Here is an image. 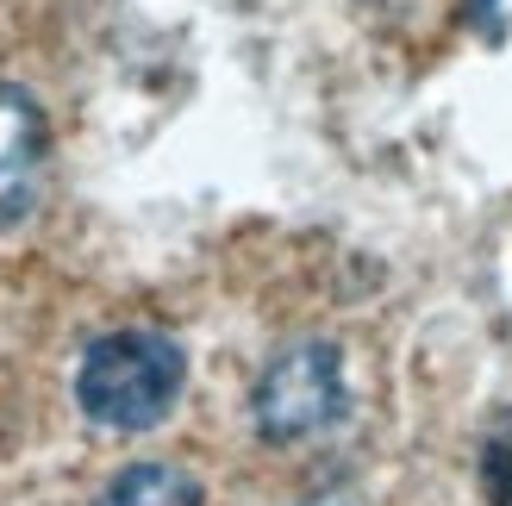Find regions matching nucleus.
<instances>
[{"label":"nucleus","instance_id":"nucleus-5","mask_svg":"<svg viewBox=\"0 0 512 506\" xmlns=\"http://www.w3.org/2000/svg\"><path fill=\"white\" fill-rule=\"evenodd\" d=\"M475 475H481V500L488 506H512V407H500L494 425L481 432Z\"/></svg>","mask_w":512,"mask_h":506},{"label":"nucleus","instance_id":"nucleus-3","mask_svg":"<svg viewBox=\"0 0 512 506\" xmlns=\"http://www.w3.org/2000/svg\"><path fill=\"white\" fill-rule=\"evenodd\" d=\"M44 157H50L44 107L25 88L0 82V232L32 219L38 188H44Z\"/></svg>","mask_w":512,"mask_h":506},{"label":"nucleus","instance_id":"nucleus-6","mask_svg":"<svg viewBox=\"0 0 512 506\" xmlns=\"http://www.w3.org/2000/svg\"><path fill=\"white\" fill-rule=\"evenodd\" d=\"M300 506H369V500L356 494V488H319V494H306Z\"/></svg>","mask_w":512,"mask_h":506},{"label":"nucleus","instance_id":"nucleus-1","mask_svg":"<svg viewBox=\"0 0 512 506\" xmlns=\"http://www.w3.org/2000/svg\"><path fill=\"white\" fill-rule=\"evenodd\" d=\"M182 388H188V350L150 325L100 332L75 363V407L100 432H150L175 413Z\"/></svg>","mask_w":512,"mask_h":506},{"label":"nucleus","instance_id":"nucleus-4","mask_svg":"<svg viewBox=\"0 0 512 506\" xmlns=\"http://www.w3.org/2000/svg\"><path fill=\"white\" fill-rule=\"evenodd\" d=\"M94 506H207V494H200V482L188 469H175V463H132L100 488Z\"/></svg>","mask_w":512,"mask_h":506},{"label":"nucleus","instance_id":"nucleus-2","mask_svg":"<svg viewBox=\"0 0 512 506\" xmlns=\"http://www.w3.org/2000/svg\"><path fill=\"white\" fill-rule=\"evenodd\" d=\"M344 350L325 338H294L263 363L250 388V419L263 444H306L344 419Z\"/></svg>","mask_w":512,"mask_h":506}]
</instances>
